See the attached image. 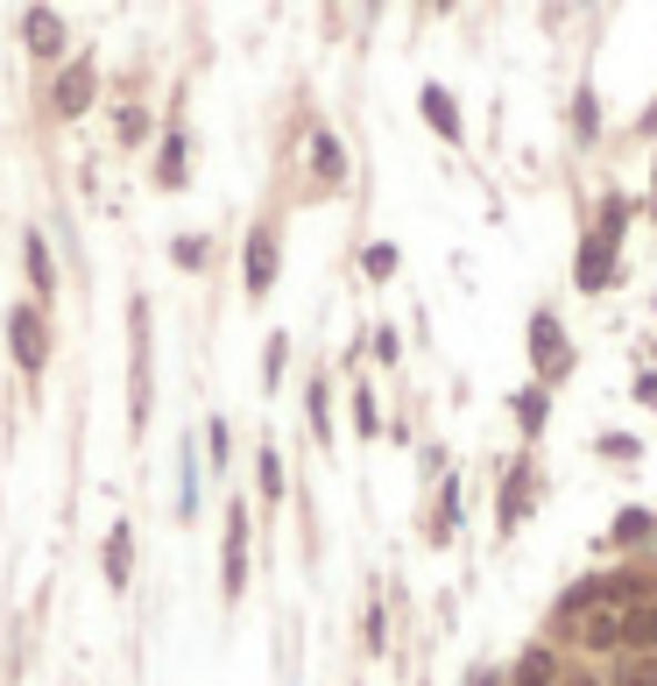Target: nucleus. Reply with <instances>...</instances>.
Masks as SVG:
<instances>
[{
  "mask_svg": "<svg viewBox=\"0 0 657 686\" xmlns=\"http://www.w3.org/2000/svg\"><path fill=\"white\" fill-rule=\"evenodd\" d=\"M594 128H602V100H594V92H579V100H573V135L594 142Z\"/></svg>",
  "mask_w": 657,
  "mask_h": 686,
  "instance_id": "nucleus-28",
  "label": "nucleus"
},
{
  "mask_svg": "<svg viewBox=\"0 0 657 686\" xmlns=\"http://www.w3.org/2000/svg\"><path fill=\"white\" fill-rule=\"evenodd\" d=\"M255 482H262V503H283V453L276 446L255 453Z\"/></svg>",
  "mask_w": 657,
  "mask_h": 686,
  "instance_id": "nucleus-20",
  "label": "nucleus"
},
{
  "mask_svg": "<svg viewBox=\"0 0 657 686\" xmlns=\"http://www.w3.org/2000/svg\"><path fill=\"white\" fill-rule=\"evenodd\" d=\"M623 616L629 608H594L587 623H579V652H594V658H608V652H629V630H623Z\"/></svg>",
  "mask_w": 657,
  "mask_h": 686,
  "instance_id": "nucleus-10",
  "label": "nucleus"
},
{
  "mask_svg": "<svg viewBox=\"0 0 657 686\" xmlns=\"http://www.w3.org/2000/svg\"><path fill=\"white\" fill-rule=\"evenodd\" d=\"M283 361H290V333H269L262 340V390L283 383Z\"/></svg>",
  "mask_w": 657,
  "mask_h": 686,
  "instance_id": "nucleus-24",
  "label": "nucleus"
},
{
  "mask_svg": "<svg viewBox=\"0 0 657 686\" xmlns=\"http://www.w3.org/2000/svg\"><path fill=\"white\" fill-rule=\"evenodd\" d=\"M100 574H107L113 595H121V587L134 581V524H128V517L107 524V538H100Z\"/></svg>",
  "mask_w": 657,
  "mask_h": 686,
  "instance_id": "nucleus-8",
  "label": "nucleus"
},
{
  "mask_svg": "<svg viewBox=\"0 0 657 686\" xmlns=\"http://www.w3.org/2000/svg\"><path fill=\"white\" fill-rule=\"evenodd\" d=\"M149 178H156L163 192H184V184H191V142H184V128H170V135L156 142V170H149Z\"/></svg>",
  "mask_w": 657,
  "mask_h": 686,
  "instance_id": "nucleus-11",
  "label": "nucleus"
},
{
  "mask_svg": "<svg viewBox=\"0 0 657 686\" xmlns=\"http://www.w3.org/2000/svg\"><path fill=\"white\" fill-rule=\"evenodd\" d=\"M0 333H8V354H14V369H22V375H43V369H50V354H57V319H50L36 297L8 304V312H0Z\"/></svg>",
  "mask_w": 657,
  "mask_h": 686,
  "instance_id": "nucleus-2",
  "label": "nucleus"
},
{
  "mask_svg": "<svg viewBox=\"0 0 657 686\" xmlns=\"http://www.w3.org/2000/svg\"><path fill=\"white\" fill-rule=\"evenodd\" d=\"M530 361H537V375H573V340L558 333V312H537L530 319Z\"/></svg>",
  "mask_w": 657,
  "mask_h": 686,
  "instance_id": "nucleus-6",
  "label": "nucleus"
},
{
  "mask_svg": "<svg viewBox=\"0 0 657 686\" xmlns=\"http://www.w3.org/2000/svg\"><path fill=\"white\" fill-rule=\"evenodd\" d=\"M509 679H516V686H558V652H552V644H530V652L516 658Z\"/></svg>",
  "mask_w": 657,
  "mask_h": 686,
  "instance_id": "nucleus-17",
  "label": "nucleus"
},
{
  "mask_svg": "<svg viewBox=\"0 0 657 686\" xmlns=\"http://www.w3.org/2000/svg\"><path fill=\"white\" fill-rule=\"evenodd\" d=\"M92 92H100V64L79 50V57H64V71L50 79V100H43V107L57 113V121H79V113L92 107Z\"/></svg>",
  "mask_w": 657,
  "mask_h": 686,
  "instance_id": "nucleus-4",
  "label": "nucleus"
},
{
  "mask_svg": "<svg viewBox=\"0 0 657 686\" xmlns=\"http://www.w3.org/2000/svg\"><path fill=\"white\" fill-rule=\"evenodd\" d=\"M623 630H629V652H636V658H657V595L629 608V616H623Z\"/></svg>",
  "mask_w": 657,
  "mask_h": 686,
  "instance_id": "nucleus-15",
  "label": "nucleus"
},
{
  "mask_svg": "<svg viewBox=\"0 0 657 686\" xmlns=\"http://www.w3.org/2000/svg\"><path fill=\"white\" fill-rule=\"evenodd\" d=\"M205 255H212L205 234H178V241H170V262H178V270H205Z\"/></svg>",
  "mask_w": 657,
  "mask_h": 686,
  "instance_id": "nucleus-26",
  "label": "nucleus"
},
{
  "mask_svg": "<svg viewBox=\"0 0 657 686\" xmlns=\"http://www.w3.org/2000/svg\"><path fill=\"white\" fill-rule=\"evenodd\" d=\"M650 213H657V184H650Z\"/></svg>",
  "mask_w": 657,
  "mask_h": 686,
  "instance_id": "nucleus-33",
  "label": "nucleus"
},
{
  "mask_svg": "<svg viewBox=\"0 0 657 686\" xmlns=\"http://www.w3.org/2000/svg\"><path fill=\"white\" fill-rule=\"evenodd\" d=\"M22 270H29V291H36V304H50V297H57V262H50V241H43V226H29V234H22Z\"/></svg>",
  "mask_w": 657,
  "mask_h": 686,
  "instance_id": "nucleus-12",
  "label": "nucleus"
},
{
  "mask_svg": "<svg viewBox=\"0 0 657 686\" xmlns=\"http://www.w3.org/2000/svg\"><path fill=\"white\" fill-rule=\"evenodd\" d=\"M156 411V326H149V297H128V425L149 432Z\"/></svg>",
  "mask_w": 657,
  "mask_h": 686,
  "instance_id": "nucleus-1",
  "label": "nucleus"
},
{
  "mask_svg": "<svg viewBox=\"0 0 657 686\" xmlns=\"http://www.w3.org/2000/svg\"><path fill=\"white\" fill-rule=\"evenodd\" d=\"M354 432H361V440H382V404H375L368 383L354 390Z\"/></svg>",
  "mask_w": 657,
  "mask_h": 686,
  "instance_id": "nucleus-25",
  "label": "nucleus"
},
{
  "mask_svg": "<svg viewBox=\"0 0 657 686\" xmlns=\"http://www.w3.org/2000/svg\"><path fill=\"white\" fill-rule=\"evenodd\" d=\"M312 178L325 184V192H333V184H346V149H340V135H312Z\"/></svg>",
  "mask_w": 657,
  "mask_h": 686,
  "instance_id": "nucleus-14",
  "label": "nucleus"
},
{
  "mask_svg": "<svg viewBox=\"0 0 657 686\" xmlns=\"http://www.w3.org/2000/svg\"><path fill=\"white\" fill-rule=\"evenodd\" d=\"M530 482H537L530 461H516V467H509V488H502V531L524 524V510H530Z\"/></svg>",
  "mask_w": 657,
  "mask_h": 686,
  "instance_id": "nucleus-16",
  "label": "nucleus"
},
{
  "mask_svg": "<svg viewBox=\"0 0 657 686\" xmlns=\"http://www.w3.org/2000/svg\"><path fill=\"white\" fill-rule=\"evenodd\" d=\"M22 43H29L36 64H57V57L71 50V22H64L57 8H29V14H22Z\"/></svg>",
  "mask_w": 657,
  "mask_h": 686,
  "instance_id": "nucleus-7",
  "label": "nucleus"
},
{
  "mask_svg": "<svg viewBox=\"0 0 657 686\" xmlns=\"http://www.w3.org/2000/svg\"><path fill=\"white\" fill-rule=\"evenodd\" d=\"M608 686H657V658H636V652H629L623 665H615Z\"/></svg>",
  "mask_w": 657,
  "mask_h": 686,
  "instance_id": "nucleus-27",
  "label": "nucleus"
},
{
  "mask_svg": "<svg viewBox=\"0 0 657 686\" xmlns=\"http://www.w3.org/2000/svg\"><path fill=\"white\" fill-rule=\"evenodd\" d=\"M220 595L241 602L247 595V503H226V538H220Z\"/></svg>",
  "mask_w": 657,
  "mask_h": 686,
  "instance_id": "nucleus-5",
  "label": "nucleus"
},
{
  "mask_svg": "<svg viewBox=\"0 0 657 686\" xmlns=\"http://www.w3.org/2000/svg\"><path fill=\"white\" fill-rule=\"evenodd\" d=\"M545 417H552V396H545V390H524V396H516V425H524L530 440L545 432Z\"/></svg>",
  "mask_w": 657,
  "mask_h": 686,
  "instance_id": "nucleus-22",
  "label": "nucleus"
},
{
  "mask_svg": "<svg viewBox=\"0 0 657 686\" xmlns=\"http://www.w3.org/2000/svg\"><path fill=\"white\" fill-rule=\"evenodd\" d=\"M276 270H283V234H276V220H255L247 241H241V291L262 304L276 291Z\"/></svg>",
  "mask_w": 657,
  "mask_h": 686,
  "instance_id": "nucleus-3",
  "label": "nucleus"
},
{
  "mask_svg": "<svg viewBox=\"0 0 657 686\" xmlns=\"http://www.w3.org/2000/svg\"><path fill=\"white\" fill-rule=\"evenodd\" d=\"M558 686H608V679H594V673H558Z\"/></svg>",
  "mask_w": 657,
  "mask_h": 686,
  "instance_id": "nucleus-31",
  "label": "nucleus"
},
{
  "mask_svg": "<svg viewBox=\"0 0 657 686\" xmlns=\"http://www.w3.org/2000/svg\"><path fill=\"white\" fill-rule=\"evenodd\" d=\"M361 270H368V283H390L396 276V241H368L361 248Z\"/></svg>",
  "mask_w": 657,
  "mask_h": 686,
  "instance_id": "nucleus-23",
  "label": "nucleus"
},
{
  "mask_svg": "<svg viewBox=\"0 0 657 686\" xmlns=\"http://www.w3.org/2000/svg\"><path fill=\"white\" fill-rule=\"evenodd\" d=\"M113 135H121L128 149H142L149 135H156V121H149V107H134V100H121V107H113Z\"/></svg>",
  "mask_w": 657,
  "mask_h": 686,
  "instance_id": "nucleus-18",
  "label": "nucleus"
},
{
  "mask_svg": "<svg viewBox=\"0 0 657 686\" xmlns=\"http://www.w3.org/2000/svg\"><path fill=\"white\" fill-rule=\"evenodd\" d=\"M205 461L226 474V461H234V425L226 417H205Z\"/></svg>",
  "mask_w": 657,
  "mask_h": 686,
  "instance_id": "nucleus-21",
  "label": "nucleus"
},
{
  "mask_svg": "<svg viewBox=\"0 0 657 686\" xmlns=\"http://www.w3.org/2000/svg\"><path fill=\"white\" fill-rule=\"evenodd\" d=\"M304 411H312V440H319V446H333V390L312 383V390H304Z\"/></svg>",
  "mask_w": 657,
  "mask_h": 686,
  "instance_id": "nucleus-19",
  "label": "nucleus"
},
{
  "mask_svg": "<svg viewBox=\"0 0 657 686\" xmlns=\"http://www.w3.org/2000/svg\"><path fill=\"white\" fill-rule=\"evenodd\" d=\"M650 531H657V517H650V510H623V517H615V538H650Z\"/></svg>",
  "mask_w": 657,
  "mask_h": 686,
  "instance_id": "nucleus-29",
  "label": "nucleus"
},
{
  "mask_svg": "<svg viewBox=\"0 0 657 686\" xmlns=\"http://www.w3.org/2000/svg\"><path fill=\"white\" fill-rule=\"evenodd\" d=\"M417 107H424V121L438 128V142H453V149L467 142V128H459V107H453V92H446V85H424V92H417Z\"/></svg>",
  "mask_w": 657,
  "mask_h": 686,
  "instance_id": "nucleus-13",
  "label": "nucleus"
},
{
  "mask_svg": "<svg viewBox=\"0 0 657 686\" xmlns=\"http://www.w3.org/2000/svg\"><path fill=\"white\" fill-rule=\"evenodd\" d=\"M467 686H502V673H467Z\"/></svg>",
  "mask_w": 657,
  "mask_h": 686,
  "instance_id": "nucleus-32",
  "label": "nucleus"
},
{
  "mask_svg": "<svg viewBox=\"0 0 657 686\" xmlns=\"http://www.w3.org/2000/svg\"><path fill=\"white\" fill-rule=\"evenodd\" d=\"M361 637H368V652H382V644H390V616H382V602L368 608V623H361Z\"/></svg>",
  "mask_w": 657,
  "mask_h": 686,
  "instance_id": "nucleus-30",
  "label": "nucleus"
},
{
  "mask_svg": "<svg viewBox=\"0 0 657 686\" xmlns=\"http://www.w3.org/2000/svg\"><path fill=\"white\" fill-rule=\"evenodd\" d=\"M615 248H623V241H608V234H587V241H579V262H573V283H579V291H608V283H615Z\"/></svg>",
  "mask_w": 657,
  "mask_h": 686,
  "instance_id": "nucleus-9",
  "label": "nucleus"
}]
</instances>
